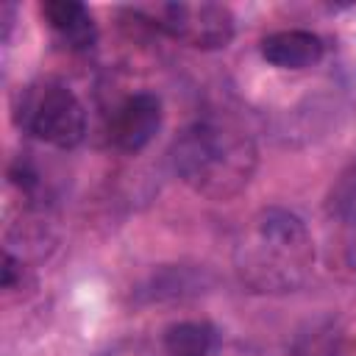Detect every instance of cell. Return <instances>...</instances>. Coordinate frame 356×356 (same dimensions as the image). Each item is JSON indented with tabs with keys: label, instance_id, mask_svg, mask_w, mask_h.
<instances>
[{
	"label": "cell",
	"instance_id": "obj_2",
	"mask_svg": "<svg viewBox=\"0 0 356 356\" xmlns=\"http://www.w3.org/2000/svg\"><path fill=\"white\" fill-rule=\"evenodd\" d=\"M234 264L242 284L256 292H292L314 264V245L298 214L273 206L248 222Z\"/></svg>",
	"mask_w": 356,
	"mask_h": 356
},
{
	"label": "cell",
	"instance_id": "obj_8",
	"mask_svg": "<svg viewBox=\"0 0 356 356\" xmlns=\"http://www.w3.org/2000/svg\"><path fill=\"white\" fill-rule=\"evenodd\" d=\"M214 334L206 323H178L164 331V353L167 356H209Z\"/></svg>",
	"mask_w": 356,
	"mask_h": 356
},
{
	"label": "cell",
	"instance_id": "obj_3",
	"mask_svg": "<svg viewBox=\"0 0 356 356\" xmlns=\"http://www.w3.org/2000/svg\"><path fill=\"white\" fill-rule=\"evenodd\" d=\"M19 125L53 147H75L86 134V111L75 92L58 81H42L22 95Z\"/></svg>",
	"mask_w": 356,
	"mask_h": 356
},
{
	"label": "cell",
	"instance_id": "obj_6",
	"mask_svg": "<svg viewBox=\"0 0 356 356\" xmlns=\"http://www.w3.org/2000/svg\"><path fill=\"white\" fill-rule=\"evenodd\" d=\"M259 53L278 70H306L323 58V39L300 28L275 31L259 42Z\"/></svg>",
	"mask_w": 356,
	"mask_h": 356
},
{
	"label": "cell",
	"instance_id": "obj_1",
	"mask_svg": "<svg viewBox=\"0 0 356 356\" xmlns=\"http://www.w3.org/2000/svg\"><path fill=\"white\" fill-rule=\"evenodd\" d=\"M175 175L209 200L236 197L253 178L259 153L248 131L228 120H197L172 142Z\"/></svg>",
	"mask_w": 356,
	"mask_h": 356
},
{
	"label": "cell",
	"instance_id": "obj_4",
	"mask_svg": "<svg viewBox=\"0 0 356 356\" xmlns=\"http://www.w3.org/2000/svg\"><path fill=\"white\" fill-rule=\"evenodd\" d=\"M134 14L153 28L197 50H217L234 39V14L220 3H156L139 6Z\"/></svg>",
	"mask_w": 356,
	"mask_h": 356
},
{
	"label": "cell",
	"instance_id": "obj_9",
	"mask_svg": "<svg viewBox=\"0 0 356 356\" xmlns=\"http://www.w3.org/2000/svg\"><path fill=\"white\" fill-rule=\"evenodd\" d=\"M106 356H147L145 353V348L139 345V342H125V345H117L111 353H106Z\"/></svg>",
	"mask_w": 356,
	"mask_h": 356
},
{
	"label": "cell",
	"instance_id": "obj_5",
	"mask_svg": "<svg viewBox=\"0 0 356 356\" xmlns=\"http://www.w3.org/2000/svg\"><path fill=\"white\" fill-rule=\"evenodd\" d=\"M161 128V100L153 92H136L125 97L108 125L114 147L125 153H139Z\"/></svg>",
	"mask_w": 356,
	"mask_h": 356
},
{
	"label": "cell",
	"instance_id": "obj_7",
	"mask_svg": "<svg viewBox=\"0 0 356 356\" xmlns=\"http://www.w3.org/2000/svg\"><path fill=\"white\" fill-rule=\"evenodd\" d=\"M42 17L47 28L58 36V42L70 50H86L95 44V19L89 8L78 0H47L42 3Z\"/></svg>",
	"mask_w": 356,
	"mask_h": 356
}]
</instances>
